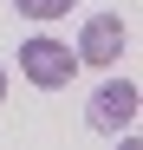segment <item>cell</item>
<instances>
[{
	"label": "cell",
	"mask_w": 143,
	"mask_h": 150,
	"mask_svg": "<svg viewBox=\"0 0 143 150\" xmlns=\"http://www.w3.org/2000/svg\"><path fill=\"white\" fill-rule=\"evenodd\" d=\"M20 72H26L39 91H59V85H72V72H78V52H72L65 39H52V33H33L20 46Z\"/></svg>",
	"instance_id": "cell-1"
},
{
	"label": "cell",
	"mask_w": 143,
	"mask_h": 150,
	"mask_svg": "<svg viewBox=\"0 0 143 150\" xmlns=\"http://www.w3.org/2000/svg\"><path fill=\"white\" fill-rule=\"evenodd\" d=\"M85 124L91 131H104V137H124L130 124H137V85L130 79H111L91 91V105H85Z\"/></svg>",
	"instance_id": "cell-2"
},
{
	"label": "cell",
	"mask_w": 143,
	"mask_h": 150,
	"mask_svg": "<svg viewBox=\"0 0 143 150\" xmlns=\"http://www.w3.org/2000/svg\"><path fill=\"white\" fill-rule=\"evenodd\" d=\"M124 20L117 13H91L85 33H78V65H117V52H124Z\"/></svg>",
	"instance_id": "cell-3"
},
{
	"label": "cell",
	"mask_w": 143,
	"mask_h": 150,
	"mask_svg": "<svg viewBox=\"0 0 143 150\" xmlns=\"http://www.w3.org/2000/svg\"><path fill=\"white\" fill-rule=\"evenodd\" d=\"M13 7L26 13V20H59V13L72 7V0H13Z\"/></svg>",
	"instance_id": "cell-4"
},
{
	"label": "cell",
	"mask_w": 143,
	"mask_h": 150,
	"mask_svg": "<svg viewBox=\"0 0 143 150\" xmlns=\"http://www.w3.org/2000/svg\"><path fill=\"white\" fill-rule=\"evenodd\" d=\"M0 98H7V65H0Z\"/></svg>",
	"instance_id": "cell-5"
}]
</instances>
